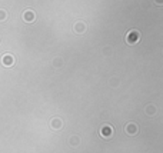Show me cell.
Listing matches in <instances>:
<instances>
[{"mask_svg":"<svg viewBox=\"0 0 163 153\" xmlns=\"http://www.w3.org/2000/svg\"><path fill=\"white\" fill-rule=\"evenodd\" d=\"M137 130H139V129H137V124H136V123H132L130 122V123H127V124L125 126V132H126L127 135H130V136L136 135Z\"/></svg>","mask_w":163,"mask_h":153,"instance_id":"cell-5","label":"cell"},{"mask_svg":"<svg viewBox=\"0 0 163 153\" xmlns=\"http://www.w3.org/2000/svg\"><path fill=\"white\" fill-rule=\"evenodd\" d=\"M49 126H50V129H52V130L57 132V130H60V129H62L63 122H62V119H59V118H53V119H50Z\"/></svg>","mask_w":163,"mask_h":153,"instance_id":"cell-3","label":"cell"},{"mask_svg":"<svg viewBox=\"0 0 163 153\" xmlns=\"http://www.w3.org/2000/svg\"><path fill=\"white\" fill-rule=\"evenodd\" d=\"M53 62H54V63H53V65H54V67H60V66L63 65V60H62V59H59V57H56Z\"/></svg>","mask_w":163,"mask_h":153,"instance_id":"cell-10","label":"cell"},{"mask_svg":"<svg viewBox=\"0 0 163 153\" xmlns=\"http://www.w3.org/2000/svg\"><path fill=\"white\" fill-rule=\"evenodd\" d=\"M100 135H102V137H104V139L112 137L113 136V127L110 124H103L100 127Z\"/></svg>","mask_w":163,"mask_h":153,"instance_id":"cell-2","label":"cell"},{"mask_svg":"<svg viewBox=\"0 0 163 153\" xmlns=\"http://www.w3.org/2000/svg\"><path fill=\"white\" fill-rule=\"evenodd\" d=\"M109 83L113 86V87H116V86H119V79H116V77H112V79L109 80Z\"/></svg>","mask_w":163,"mask_h":153,"instance_id":"cell-11","label":"cell"},{"mask_svg":"<svg viewBox=\"0 0 163 153\" xmlns=\"http://www.w3.org/2000/svg\"><path fill=\"white\" fill-rule=\"evenodd\" d=\"M73 30H75L76 33H79V34L84 33V32H86V24H84L83 22H76V23H75V26H73Z\"/></svg>","mask_w":163,"mask_h":153,"instance_id":"cell-6","label":"cell"},{"mask_svg":"<svg viewBox=\"0 0 163 153\" xmlns=\"http://www.w3.org/2000/svg\"><path fill=\"white\" fill-rule=\"evenodd\" d=\"M23 19H24V22H34V19H36V16H34V13H33L32 10H26L24 13H23Z\"/></svg>","mask_w":163,"mask_h":153,"instance_id":"cell-7","label":"cell"},{"mask_svg":"<svg viewBox=\"0 0 163 153\" xmlns=\"http://www.w3.org/2000/svg\"><path fill=\"white\" fill-rule=\"evenodd\" d=\"M140 40V33L139 32H136V30H132L127 33L126 36V42L129 43V45H134V43H137Z\"/></svg>","mask_w":163,"mask_h":153,"instance_id":"cell-1","label":"cell"},{"mask_svg":"<svg viewBox=\"0 0 163 153\" xmlns=\"http://www.w3.org/2000/svg\"><path fill=\"white\" fill-rule=\"evenodd\" d=\"M6 19H7L6 10H0V22H3V20H6Z\"/></svg>","mask_w":163,"mask_h":153,"instance_id":"cell-12","label":"cell"},{"mask_svg":"<svg viewBox=\"0 0 163 153\" xmlns=\"http://www.w3.org/2000/svg\"><path fill=\"white\" fill-rule=\"evenodd\" d=\"M146 113L149 115V116L155 115V113H156V106H155V104H149V106H146Z\"/></svg>","mask_w":163,"mask_h":153,"instance_id":"cell-8","label":"cell"},{"mask_svg":"<svg viewBox=\"0 0 163 153\" xmlns=\"http://www.w3.org/2000/svg\"><path fill=\"white\" fill-rule=\"evenodd\" d=\"M15 63H16V59H15V56H12V54H4V56L1 57V65L6 66V67H10V66H13Z\"/></svg>","mask_w":163,"mask_h":153,"instance_id":"cell-4","label":"cell"},{"mask_svg":"<svg viewBox=\"0 0 163 153\" xmlns=\"http://www.w3.org/2000/svg\"><path fill=\"white\" fill-rule=\"evenodd\" d=\"M79 142H80L79 136H70L69 137V143H70L72 146H77V145H79Z\"/></svg>","mask_w":163,"mask_h":153,"instance_id":"cell-9","label":"cell"},{"mask_svg":"<svg viewBox=\"0 0 163 153\" xmlns=\"http://www.w3.org/2000/svg\"><path fill=\"white\" fill-rule=\"evenodd\" d=\"M155 1H156V3H157V4H159V6H160V4H162V0H155Z\"/></svg>","mask_w":163,"mask_h":153,"instance_id":"cell-13","label":"cell"}]
</instances>
